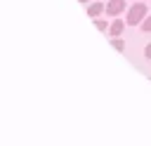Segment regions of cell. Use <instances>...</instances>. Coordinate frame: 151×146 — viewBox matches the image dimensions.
<instances>
[{
    "label": "cell",
    "instance_id": "obj_2",
    "mask_svg": "<svg viewBox=\"0 0 151 146\" xmlns=\"http://www.w3.org/2000/svg\"><path fill=\"white\" fill-rule=\"evenodd\" d=\"M125 9H127V7H125V0H109L104 12H106L109 16H118V14L125 12Z\"/></svg>",
    "mask_w": 151,
    "mask_h": 146
},
{
    "label": "cell",
    "instance_id": "obj_6",
    "mask_svg": "<svg viewBox=\"0 0 151 146\" xmlns=\"http://www.w3.org/2000/svg\"><path fill=\"white\" fill-rule=\"evenodd\" d=\"M111 45H113L118 52H123V49H125V42H123L120 38H111Z\"/></svg>",
    "mask_w": 151,
    "mask_h": 146
},
{
    "label": "cell",
    "instance_id": "obj_8",
    "mask_svg": "<svg viewBox=\"0 0 151 146\" xmlns=\"http://www.w3.org/2000/svg\"><path fill=\"white\" fill-rule=\"evenodd\" d=\"M144 57H146V59H151V42L144 47Z\"/></svg>",
    "mask_w": 151,
    "mask_h": 146
},
{
    "label": "cell",
    "instance_id": "obj_9",
    "mask_svg": "<svg viewBox=\"0 0 151 146\" xmlns=\"http://www.w3.org/2000/svg\"><path fill=\"white\" fill-rule=\"evenodd\" d=\"M78 2H90V0H78Z\"/></svg>",
    "mask_w": 151,
    "mask_h": 146
},
{
    "label": "cell",
    "instance_id": "obj_4",
    "mask_svg": "<svg viewBox=\"0 0 151 146\" xmlns=\"http://www.w3.org/2000/svg\"><path fill=\"white\" fill-rule=\"evenodd\" d=\"M104 9H106V5H101V2H90V5H87V16H90V19H97Z\"/></svg>",
    "mask_w": 151,
    "mask_h": 146
},
{
    "label": "cell",
    "instance_id": "obj_5",
    "mask_svg": "<svg viewBox=\"0 0 151 146\" xmlns=\"http://www.w3.org/2000/svg\"><path fill=\"white\" fill-rule=\"evenodd\" d=\"M139 26H142V31H144V33H151V14H146V16L142 19V24H139Z\"/></svg>",
    "mask_w": 151,
    "mask_h": 146
},
{
    "label": "cell",
    "instance_id": "obj_3",
    "mask_svg": "<svg viewBox=\"0 0 151 146\" xmlns=\"http://www.w3.org/2000/svg\"><path fill=\"white\" fill-rule=\"evenodd\" d=\"M123 31H125V21H123V19H113V21H111V26H109L111 38H118Z\"/></svg>",
    "mask_w": 151,
    "mask_h": 146
},
{
    "label": "cell",
    "instance_id": "obj_7",
    "mask_svg": "<svg viewBox=\"0 0 151 146\" xmlns=\"http://www.w3.org/2000/svg\"><path fill=\"white\" fill-rule=\"evenodd\" d=\"M94 24H97V28H99V31H109V24H106L104 19H94Z\"/></svg>",
    "mask_w": 151,
    "mask_h": 146
},
{
    "label": "cell",
    "instance_id": "obj_1",
    "mask_svg": "<svg viewBox=\"0 0 151 146\" xmlns=\"http://www.w3.org/2000/svg\"><path fill=\"white\" fill-rule=\"evenodd\" d=\"M146 14H149V7H146L144 2H134V5H130V9H127L125 24H130V26H139L142 19H144Z\"/></svg>",
    "mask_w": 151,
    "mask_h": 146
}]
</instances>
